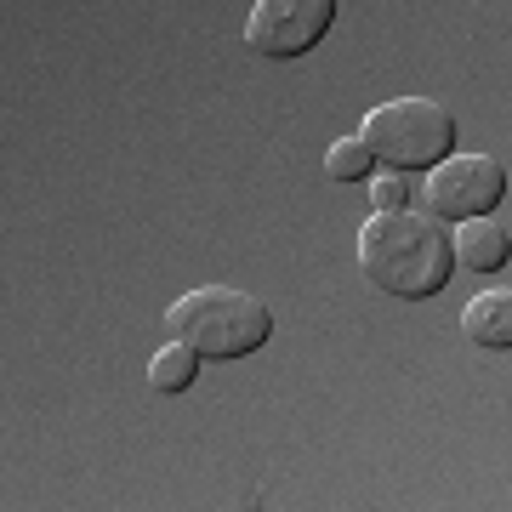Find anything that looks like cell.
Wrapping results in <instances>:
<instances>
[{
	"label": "cell",
	"instance_id": "obj_8",
	"mask_svg": "<svg viewBox=\"0 0 512 512\" xmlns=\"http://www.w3.org/2000/svg\"><path fill=\"white\" fill-rule=\"evenodd\" d=\"M194 376H200V353L188 348V342H165L154 359H148V387L154 393H165V399H177V393H188L194 387Z\"/></svg>",
	"mask_w": 512,
	"mask_h": 512
},
{
	"label": "cell",
	"instance_id": "obj_3",
	"mask_svg": "<svg viewBox=\"0 0 512 512\" xmlns=\"http://www.w3.org/2000/svg\"><path fill=\"white\" fill-rule=\"evenodd\" d=\"M359 137L393 171H433L444 154H456V114L433 97H393L365 114Z\"/></svg>",
	"mask_w": 512,
	"mask_h": 512
},
{
	"label": "cell",
	"instance_id": "obj_1",
	"mask_svg": "<svg viewBox=\"0 0 512 512\" xmlns=\"http://www.w3.org/2000/svg\"><path fill=\"white\" fill-rule=\"evenodd\" d=\"M359 268L376 291L399 296V302H427L439 296L456 274V245L450 228L427 211H376L359 228Z\"/></svg>",
	"mask_w": 512,
	"mask_h": 512
},
{
	"label": "cell",
	"instance_id": "obj_7",
	"mask_svg": "<svg viewBox=\"0 0 512 512\" xmlns=\"http://www.w3.org/2000/svg\"><path fill=\"white\" fill-rule=\"evenodd\" d=\"M461 330H467V342H478V348L507 353L512 348V285L478 291L467 302V313H461Z\"/></svg>",
	"mask_w": 512,
	"mask_h": 512
},
{
	"label": "cell",
	"instance_id": "obj_10",
	"mask_svg": "<svg viewBox=\"0 0 512 512\" xmlns=\"http://www.w3.org/2000/svg\"><path fill=\"white\" fill-rule=\"evenodd\" d=\"M410 194H416V183H404L393 165H387L382 177L370 183V205H376V211H404V205H410Z\"/></svg>",
	"mask_w": 512,
	"mask_h": 512
},
{
	"label": "cell",
	"instance_id": "obj_5",
	"mask_svg": "<svg viewBox=\"0 0 512 512\" xmlns=\"http://www.w3.org/2000/svg\"><path fill=\"white\" fill-rule=\"evenodd\" d=\"M336 23V0H256L245 18V46L256 57H302L330 35Z\"/></svg>",
	"mask_w": 512,
	"mask_h": 512
},
{
	"label": "cell",
	"instance_id": "obj_9",
	"mask_svg": "<svg viewBox=\"0 0 512 512\" xmlns=\"http://www.w3.org/2000/svg\"><path fill=\"white\" fill-rule=\"evenodd\" d=\"M325 171H330V183H365L376 171V154H370L365 137H342V143H330Z\"/></svg>",
	"mask_w": 512,
	"mask_h": 512
},
{
	"label": "cell",
	"instance_id": "obj_2",
	"mask_svg": "<svg viewBox=\"0 0 512 512\" xmlns=\"http://www.w3.org/2000/svg\"><path fill=\"white\" fill-rule=\"evenodd\" d=\"M165 330L188 342L200 359H245V353L268 348L274 336V313L268 302H256L251 291L234 285H200V291L177 296L165 308Z\"/></svg>",
	"mask_w": 512,
	"mask_h": 512
},
{
	"label": "cell",
	"instance_id": "obj_4",
	"mask_svg": "<svg viewBox=\"0 0 512 512\" xmlns=\"http://www.w3.org/2000/svg\"><path fill=\"white\" fill-rule=\"evenodd\" d=\"M421 211L439 222H467V217H490L495 205L507 200V165L490 154H444L427 183H416Z\"/></svg>",
	"mask_w": 512,
	"mask_h": 512
},
{
	"label": "cell",
	"instance_id": "obj_6",
	"mask_svg": "<svg viewBox=\"0 0 512 512\" xmlns=\"http://www.w3.org/2000/svg\"><path fill=\"white\" fill-rule=\"evenodd\" d=\"M450 245H456V262L467 274H501L512 262V234L490 217H467L450 228Z\"/></svg>",
	"mask_w": 512,
	"mask_h": 512
}]
</instances>
